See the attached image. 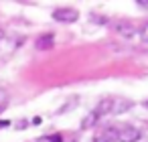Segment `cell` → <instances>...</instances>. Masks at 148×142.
Masks as SVG:
<instances>
[{"label": "cell", "mask_w": 148, "mask_h": 142, "mask_svg": "<svg viewBox=\"0 0 148 142\" xmlns=\"http://www.w3.org/2000/svg\"><path fill=\"white\" fill-rule=\"evenodd\" d=\"M53 19H55V21H59V23H75V21L79 19V12H77V8L63 6V8L53 10Z\"/></svg>", "instance_id": "6da1fadb"}, {"label": "cell", "mask_w": 148, "mask_h": 142, "mask_svg": "<svg viewBox=\"0 0 148 142\" xmlns=\"http://www.w3.org/2000/svg\"><path fill=\"white\" fill-rule=\"evenodd\" d=\"M140 140V130L136 126H122L118 128V142H138Z\"/></svg>", "instance_id": "7a4b0ae2"}, {"label": "cell", "mask_w": 148, "mask_h": 142, "mask_svg": "<svg viewBox=\"0 0 148 142\" xmlns=\"http://www.w3.org/2000/svg\"><path fill=\"white\" fill-rule=\"evenodd\" d=\"M116 33L120 37H124V39H132V37H136V27L132 23H128V21H120L116 25Z\"/></svg>", "instance_id": "3957f363"}, {"label": "cell", "mask_w": 148, "mask_h": 142, "mask_svg": "<svg viewBox=\"0 0 148 142\" xmlns=\"http://www.w3.org/2000/svg\"><path fill=\"white\" fill-rule=\"evenodd\" d=\"M112 106H114V99H101L91 112L97 116V120L99 118H103V116H108V114H112Z\"/></svg>", "instance_id": "277c9868"}, {"label": "cell", "mask_w": 148, "mask_h": 142, "mask_svg": "<svg viewBox=\"0 0 148 142\" xmlns=\"http://www.w3.org/2000/svg\"><path fill=\"white\" fill-rule=\"evenodd\" d=\"M132 106H134V104H132L130 99H120V102H114L112 112H114V114H124V112H128Z\"/></svg>", "instance_id": "5b68a950"}, {"label": "cell", "mask_w": 148, "mask_h": 142, "mask_svg": "<svg viewBox=\"0 0 148 142\" xmlns=\"http://www.w3.org/2000/svg\"><path fill=\"white\" fill-rule=\"evenodd\" d=\"M53 41H55V35H43V37H39L37 39V47L39 49H49L51 45H53Z\"/></svg>", "instance_id": "8992f818"}, {"label": "cell", "mask_w": 148, "mask_h": 142, "mask_svg": "<svg viewBox=\"0 0 148 142\" xmlns=\"http://www.w3.org/2000/svg\"><path fill=\"white\" fill-rule=\"evenodd\" d=\"M97 124V116L93 114V112H89L83 120H81V130H87V128H93Z\"/></svg>", "instance_id": "52a82bcc"}, {"label": "cell", "mask_w": 148, "mask_h": 142, "mask_svg": "<svg viewBox=\"0 0 148 142\" xmlns=\"http://www.w3.org/2000/svg\"><path fill=\"white\" fill-rule=\"evenodd\" d=\"M138 39H140L142 43H148V23H144V25L140 27V31H138Z\"/></svg>", "instance_id": "ba28073f"}, {"label": "cell", "mask_w": 148, "mask_h": 142, "mask_svg": "<svg viewBox=\"0 0 148 142\" xmlns=\"http://www.w3.org/2000/svg\"><path fill=\"white\" fill-rule=\"evenodd\" d=\"M6 104H8V95H6V89H2V87H0V114L4 112Z\"/></svg>", "instance_id": "9c48e42d"}, {"label": "cell", "mask_w": 148, "mask_h": 142, "mask_svg": "<svg viewBox=\"0 0 148 142\" xmlns=\"http://www.w3.org/2000/svg\"><path fill=\"white\" fill-rule=\"evenodd\" d=\"M39 142H63V138L59 134H51V136H43Z\"/></svg>", "instance_id": "30bf717a"}, {"label": "cell", "mask_w": 148, "mask_h": 142, "mask_svg": "<svg viewBox=\"0 0 148 142\" xmlns=\"http://www.w3.org/2000/svg\"><path fill=\"white\" fill-rule=\"evenodd\" d=\"M93 142H110V140H108L103 134H99V136H95V138H93Z\"/></svg>", "instance_id": "8fae6325"}, {"label": "cell", "mask_w": 148, "mask_h": 142, "mask_svg": "<svg viewBox=\"0 0 148 142\" xmlns=\"http://www.w3.org/2000/svg\"><path fill=\"white\" fill-rule=\"evenodd\" d=\"M136 4H140V6H144V8H148V0H136Z\"/></svg>", "instance_id": "7c38bea8"}, {"label": "cell", "mask_w": 148, "mask_h": 142, "mask_svg": "<svg viewBox=\"0 0 148 142\" xmlns=\"http://www.w3.org/2000/svg\"><path fill=\"white\" fill-rule=\"evenodd\" d=\"M2 39H4V31L0 29V43H2Z\"/></svg>", "instance_id": "4fadbf2b"}, {"label": "cell", "mask_w": 148, "mask_h": 142, "mask_svg": "<svg viewBox=\"0 0 148 142\" xmlns=\"http://www.w3.org/2000/svg\"><path fill=\"white\" fill-rule=\"evenodd\" d=\"M142 106H144V108H148V99H146V102H142Z\"/></svg>", "instance_id": "5bb4252c"}]
</instances>
